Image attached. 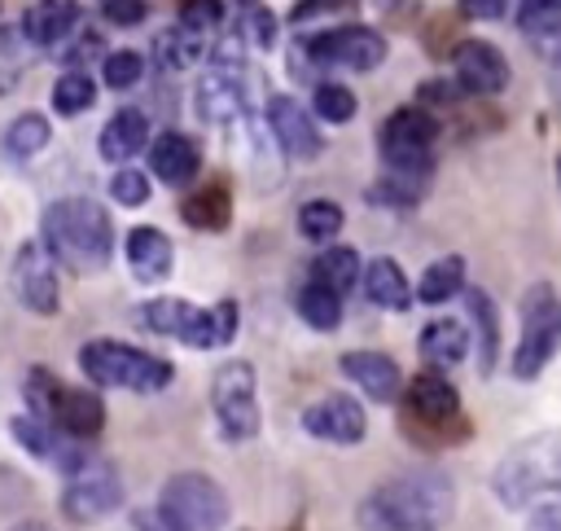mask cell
Returning a JSON list of instances; mask_svg holds the SVG:
<instances>
[{
	"instance_id": "obj_1",
	"label": "cell",
	"mask_w": 561,
	"mask_h": 531,
	"mask_svg": "<svg viewBox=\"0 0 561 531\" xmlns=\"http://www.w3.org/2000/svg\"><path fill=\"white\" fill-rule=\"evenodd\" d=\"M456 509V487L447 470L421 465V470H403L399 478H386L381 487H373L359 509L355 522L359 531H438Z\"/></svg>"
},
{
	"instance_id": "obj_2",
	"label": "cell",
	"mask_w": 561,
	"mask_h": 531,
	"mask_svg": "<svg viewBox=\"0 0 561 531\" xmlns=\"http://www.w3.org/2000/svg\"><path fill=\"white\" fill-rule=\"evenodd\" d=\"M39 241L75 276H92L114 255V224H110V211L96 197L70 193V197H57V202L44 206Z\"/></svg>"
},
{
	"instance_id": "obj_3",
	"label": "cell",
	"mask_w": 561,
	"mask_h": 531,
	"mask_svg": "<svg viewBox=\"0 0 561 531\" xmlns=\"http://www.w3.org/2000/svg\"><path fill=\"white\" fill-rule=\"evenodd\" d=\"M491 492L504 509H530L543 496H561V430H539L513 443L491 470Z\"/></svg>"
},
{
	"instance_id": "obj_4",
	"label": "cell",
	"mask_w": 561,
	"mask_h": 531,
	"mask_svg": "<svg viewBox=\"0 0 561 531\" xmlns=\"http://www.w3.org/2000/svg\"><path fill=\"white\" fill-rule=\"evenodd\" d=\"M79 369L92 386H110V391H136V395H153V391H167L171 377H175V364L153 355V351H140L131 342H118V338H88L79 347Z\"/></svg>"
},
{
	"instance_id": "obj_5",
	"label": "cell",
	"mask_w": 561,
	"mask_h": 531,
	"mask_svg": "<svg viewBox=\"0 0 561 531\" xmlns=\"http://www.w3.org/2000/svg\"><path fill=\"white\" fill-rule=\"evenodd\" d=\"M557 351H561V298L548 281H535L522 294V334H517L508 369L517 382H530L552 364Z\"/></svg>"
},
{
	"instance_id": "obj_6",
	"label": "cell",
	"mask_w": 561,
	"mask_h": 531,
	"mask_svg": "<svg viewBox=\"0 0 561 531\" xmlns=\"http://www.w3.org/2000/svg\"><path fill=\"white\" fill-rule=\"evenodd\" d=\"M158 513L167 518L171 531H224L228 492L202 470H180L167 478L158 496Z\"/></svg>"
},
{
	"instance_id": "obj_7",
	"label": "cell",
	"mask_w": 561,
	"mask_h": 531,
	"mask_svg": "<svg viewBox=\"0 0 561 531\" xmlns=\"http://www.w3.org/2000/svg\"><path fill=\"white\" fill-rule=\"evenodd\" d=\"M210 413L228 443L259 434V377L250 360H224L210 377Z\"/></svg>"
},
{
	"instance_id": "obj_8",
	"label": "cell",
	"mask_w": 561,
	"mask_h": 531,
	"mask_svg": "<svg viewBox=\"0 0 561 531\" xmlns=\"http://www.w3.org/2000/svg\"><path fill=\"white\" fill-rule=\"evenodd\" d=\"M302 61L311 66H342V70H377L386 61V35L364 22L329 26L302 39Z\"/></svg>"
},
{
	"instance_id": "obj_9",
	"label": "cell",
	"mask_w": 561,
	"mask_h": 531,
	"mask_svg": "<svg viewBox=\"0 0 561 531\" xmlns=\"http://www.w3.org/2000/svg\"><path fill=\"white\" fill-rule=\"evenodd\" d=\"M123 505V478L110 461H96L88 456L75 474H66V487H61V513L70 522H96L105 513H114Z\"/></svg>"
},
{
	"instance_id": "obj_10",
	"label": "cell",
	"mask_w": 561,
	"mask_h": 531,
	"mask_svg": "<svg viewBox=\"0 0 561 531\" xmlns=\"http://www.w3.org/2000/svg\"><path fill=\"white\" fill-rule=\"evenodd\" d=\"M9 285L18 294V303L35 316H53L61 307V294H57V259L48 255V246L39 237L22 241L13 250V268H9Z\"/></svg>"
},
{
	"instance_id": "obj_11",
	"label": "cell",
	"mask_w": 561,
	"mask_h": 531,
	"mask_svg": "<svg viewBox=\"0 0 561 531\" xmlns=\"http://www.w3.org/2000/svg\"><path fill=\"white\" fill-rule=\"evenodd\" d=\"M267 132L280 145V154L294 162H316L324 154V136L316 127V114L307 105H298V97H289V92H276L267 101Z\"/></svg>"
},
{
	"instance_id": "obj_12",
	"label": "cell",
	"mask_w": 561,
	"mask_h": 531,
	"mask_svg": "<svg viewBox=\"0 0 561 531\" xmlns=\"http://www.w3.org/2000/svg\"><path fill=\"white\" fill-rule=\"evenodd\" d=\"M451 79L473 97H495L513 83V66L491 39H460L451 53Z\"/></svg>"
},
{
	"instance_id": "obj_13",
	"label": "cell",
	"mask_w": 561,
	"mask_h": 531,
	"mask_svg": "<svg viewBox=\"0 0 561 531\" xmlns=\"http://www.w3.org/2000/svg\"><path fill=\"white\" fill-rule=\"evenodd\" d=\"M302 430L316 434V439H324V443H342L346 448V443H359L364 439L368 417H364V404L355 395L333 391V395H320L316 404H307Z\"/></svg>"
},
{
	"instance_id": "obj_14",
	"label": "cell",
	"mask_w": 561,
	"mask_h": 531,
	"mask_svg": "<svg viewBox=\"0 0 561 531\" xmlns=\"http://www.w3.org/2000/svg\"><path fill=\"white\" fill-rule=\"evenodd\" d=\"M403 408H408V417L416 426H430V430H443L447 421H460V395L438 369H425V373H416L408 382Z\"/></svg>"
},
{
	"instance_id": "obj_15",
	"label": "cell",
	"mask_w": 561,
	"mask_h": 531,
	"mask_svg": "<svg viewBox=\"0 0 561 531\" xmlns=\"http://www.w3.org/2000/svg\"><path fill=\"white\" fill-rule=\"evenodd\" d=\"M44 421L83 443V439H96V434L105 430V404H101L96 391H88V386H66V382H61L57 395H53V404H48V417H44Z\"/></svg>"
},
{
	"instance_id": "obj_16",
	"label": "cell",
	"mask_w": 561,
	"mask_h": 531,
	"mask_svg": "<svg viewBox=\"0 0 561 531\" xmlns=\"http://www.w3.org/2000/svg\"><path fill=\"white\" fill-rule=\"evenodd\" d=\"M193 105L206 123H232L245 114V88H241V70H219L210 66L197 83H193Z\"/></svg>"
},
{
	"instance_id": "obj_17",
	"label": "cell",
	"mask_w": 561,
	"mask_h": 531,
	"mask_svg": "<svg viewBox=\"0 0 561 531\" xmlns=\"http://www.w3.org/2000/svg\"><path fill=\"white\" fill-rule=\"evenodd\" d=\"M123 250H127V268H131V276L145 281V285L167 281L171 268H175V246H171V237H167L162 228H153V224H136V228L127 233Z\"/></svg>"
},
{
	"instance_id": "obj_18",
	"label": "cell",
	"mask_w": 561,
	"mask_h": 531,
	"mask_svg": "<svg viewBox=\"0 0 561 531\" xmlns=\"http://www.w3.org/2000/svg\"><path fill=\"white\" fill-rule=\"evenodd\" d=\"M149 118H145V110H136V105H123V110H114L110 114V123L101 127V136H96V149H101V158L105 162H114V167H127L136 154H149Z\"/></svg>"
},
{
	"instance_id": "obj_19",
	"label": "cell",
	"mask_w": 561,
	"mask_h": 531,
	"mask_svg": "<svg viewBox=\"0 0 561 531\" xmlns=\"http://www.w3.org/2000/svg\"><path fill=\"white\" fill-rule=\"evenodd\" d=\"M149 171H153L162 184L184 189V184L202 171V149H197V140L184 136V132H158V136L149 140Z\"/></svg>"
},
{
	"instance_id": "obj_20",
	"label": "cell",
	"mask_w": 561,
	"mask_h": 531,
	"mask_svg": "<svg viewBox=\"0 0 561 531\" xmlns=\"http://www.w3.org/2000/svg\"><path fill=\"white\" fill-rule=\"evenodd\" d=\"M346 382H355L373 404H390L403 391V373L386 351H346L342 355Z\"/></svg>"
},
{
	"instance_id": "obj_21",
	"label": "cell",
	"mask_w": 561,
	"mask_h": 531,
	"mask_svg": "<svg viewBox=\"0 0 561 531\" xmlns=\"http://www.w3.org/2000/svg\"><path fill=\"white\" fill-rule=\"evenodd\" d=\"M79 13H83L79 0H31L18 26H22L31 48H53V44H61L75 31Z\"/></svg>"
},
{
	"instance_id": "obj_22",
	"label": "cell",
	"mask_w": 561,
	"mask_h": 531,
	"mask_svg": "<svg viewBox=\"0 0 561 531\" xmlns=\"http://www.w3.org/2000/svg\"><path fill=\"white\" fill-rule=\"evenodd\" d=\"M438 140V118L425 105H399L377 127V149H430Z\"/></svg>"
},
{
	"instance_id": "obj_23",
	"label": "cell",
	"mask_w": 561,
	"mask_h": 531,
	"mask_svg": "<svg viewBox=\"0 0 561 531\" xmlns=\"http://www.w3.org/2000/svg\"><path fill=\"white\" fill-rule=\"evenodd\" d=\"M469 347H473V338H469V325L465 320H456V316H438V320H430L425 329H421V338H416V351H421V360L430 364V369H456L465 355H469Z\"/></svg>"
},
{
	"instance_id": "obj_24",
	"label": "cell",
	"mask_w": 561,
	"mask_h": 531,
	"mask_svg": "<svg viewBox=\"0 0 561 531\" xmlns=\"http://www.w3.org/2000/svg\"><path fill=\"white\" fill-rule=\"evenodd\" d=\"M465 312L473 320V355H478V373L491 377L495 373V360H500V312L491 303L486 290H469L465 285Z\"/></svg>"
},
{
	"instance_id": "obj_25",
	"label": "cell",
	"mask_w": 561,
	"mask_h": 531,
	"mask_svg": "<svg viewBox=\"0 0 561 531\" xmlns=\"http://www.w3.org/2000/svg\"><path fill=\"white\" fill-rule=\"evenodd\" d=\"M180 219L188 228H202V233H224L228 219H232V189L224 180H206L197 184L184 202H180Z\"/></svg>"
},
{
	"instance_id": "obj_26",
	"label": "cell",
	"mask_w": 561,
	"mask_h": 531,
	"mask_svg": "<svg viewBox=\"0 0 561 531\" xmlns=\"http://www.w3.org/2000/svg\"><path fill=\"white\" fill-rule=\"evenodd\" d=\"M359 285H364V298H368V303H377V307H386V312H408V307H412V298H416V290L408 285L403 268H399L394 259H386V255L368 259V268H364Z\"/></svg>"
},
{
	"instance_id": "obj_27",
	"label": "cell",
	"mask_w": 561,
	"mask_h": 531,
	"mask_svg": "<svg viewBox=\"0 0 561 531\" xmlns=\"http://www.w3.org/2000/svg\"><path fill=\"white\" fill-rule=\"evenodd\" d=\"M237 325H241V312L232 298H219L210 307H197L193 316V329L184 338V347H197V351H215V347H228L237 338Z\"/></svg>"
},
{
	"instance_id": "obj_28",
	"label": "cell",
	"mask_w": 561,
	"mask_h": 531,
	"mask_svg": "<svg viewBox=\"0 0 561 531\" xmlns=\"http://www.w3.org/2000/svg\"><path fill=\"white\" fill-rule=\"evenodd\" d=\"M193 316H197V307H193L188 298H175V294H162V298H149V303L136 307V320H140L149 334H162V338H175V342L188 338Z\"/></svg>"
},
{
	"instance_id": "obj_29",
	"label": "cell",
	"mask_w": 561,
	"mask_h": 531,
	"mask_svg": "<svg viewBox=\"0 0 561 531\" xmlns=\"http://www.w3.org/2000/svg\"><path fill=\"white\" fill-rule=\"evenodd\" d=\"M48 140H53V123H48L39 110H22V114L4 127L0 149H4L13 162H31L35 154H44V149H48Z\"/></svg>"
},
{
	"instance_id": "obj_30",
	"label": "cell",
	"mask_w": 561,
	"mask_h": 531,
	"mask_svg": "<svg viewBox=\"0 0 561 531\" xmlns=\"http://www.w3.org/2000/svg\"><path fill=\"white\" fill-rule=\"evenodd\" d=\"M232 35L245 44V48H276V35H280V22L276 13L263 4V0H237L232 4Z\"/></svg>"
},
{
	"instance_id": "obj_31",
	"label": "cell",
	"mask_w": 561,
	"mask_h": 531,
	"mask_svg": "<svg viewBox=\"0 0 561 531\" xmlns=\"http://www.w3.org/2000/svg\"><path fill=\"white\" fill-rule=\"evenodd\" d=\"M202 57H206V39L184 31L180 22L153 35V61L162 70H193V61H202Z\"/></svg>"
},
{
	"instance_id": "obj_32",
	"label": "cell",
	"mask_w": 561,
	"mask_h": 531,
	"mask_svg": "<svg viewBox=\"0 0 561 531\" xmlns=\"http://www.w3.org/2000/svg\"><path fill=\"white\" fill-rule=\"evenodd\" d=\"M364 276V263L351 246H324L316 259H311V281L329 285L333 294H346L355 281Z\"/></svg>"
},
{
	"instance_id": "obj_33",
	"label": "cell",
	"mask_w": 561,
	"mask_h": 531,
	"mask_svg": "<svg viewBox=\"0 0 561 531\" xmlns=\"http://www.w3.org/2000/svg\"><path fill=\"white\" fill-rule=\"evenodd\" d=\"M460 290H465V259H460V255H443V259H434V263L421 272V281H416V298L430 303V307L456 298Z\"/></svg>"
},
{
	"instance_id": "obj_34",
	"label": "cell",
	"mask_w": 561,
	"mask_h": 531,
	"mask_svg": "<svg viewBox=\"0 0 561 531\" xmlns=\"http://www.w3.org/2000/svg\"><path fill=\"white\" fill-rule=\"evenodd\" d=\"M294 307H298V316H302L311 329H320V334H329V329L342 325V294H333V290L320 285V281H307V285L294 294Z\"/></svg>"
},
{
	"instance_id": "obj_35",
	"label": "cell",
	"mask_w": 561,
	"mask_h": 531,
	"mask_svg": "<svg viewBox=\"0 0 561 531\" xmlns=\"http://www.w3.org/2000/svg\"><path fill=\"white\" fill-rule=\"evenodd\" d=\"M342 224H346V215H342V206L329 202V197H311V202L298 206V233H302L307 241H316V246H329V241L342 233Z\"/></svg>"
},
{
	"instance_id": "obj_36",
	"label": "cell",
	"mask_w": 561,
	"mask_h": 531,
	"mask_svg": "<svg viewBox=\"0 0 561 531\" xmlns=\"http://www.w3.org/2000/svg\"><path fill=\"white\" fill-rule=\"evenodd\" d=\"M517 31L526 39H557L561 35V0H517Z\"/></svg>"
},
{
	"instance_id": "obj_37",
	"label": "cell",
	"mask_w": 561,
	"mask_h": 531,
	"mask_svg": "<svg viewBox=\"0 0 561 531\" xmlns=\"http://www.w3.org/2000/svg\"><path fill=\"white\" fill-rule=\"evenodd\" d=\"M355 110H359V101H355V92H351L346 83H333V79L316 83V92H311V114H316L320 123L342 127V123L355 118Z\"/></svg>"
},
{
	"instance_id": "obj_38",
	"label": "cell",
	"mask_w": 561,
	"mask_h": 531,
	"mask_svg": "<svg viewBox=\"0 0 561 531\" xmlns=\"http://www.w3.org/2000/svg\"><path fill=\"white\" fill-rule=\"evenodd\" d=\"M92 101H96V79H92L88 70H66V75L53 83V110L66 114V118L83 114Z\"/></svg>"
},
{
	"instance_id": "obj_39",
	"label": "cell",
	"mask_w": 561,
	"mask_h": 531,
	"mask_svg": "<svg viewBox=\"0 0 561 531\" xmlns=\"http://www.w3.org/2000/svg\"><path fill=\"white\" fill-rule=\"evenodd\" d=\"M101 79H105V88L127 92V88H136L145 79V57L136 48H114V53L101 57Z\"/></svg>"
},
{
	"instance_id": "obj_40",
	"label": "cell",
	"mask_w": 561,
	"mask_h": 531,
	"mask_svg": "<svg viewBox=\"0 0 561 531\" xmlns=\"http://www.w3.org/2000/svg\"><path fill=\"white\" fill-rule=\"evenodd\" d=\"M228 22V4L224 0H180V26L193 31V35H210Z\"/></svg>"
},
{
	"instance_id": "obj_41",
	"label": "cell",
	"mask_w": 561,
	"mask_h": 531,
	"mask_svg": "<svg viewBox=\"0 0 561 531\" xmlns=\"http://www.w3.org/2000/svg\"><path fill=\"white\" fill-rule=\"evenodd\" d=\"M18 44H26L22 26H4V31H0V92H13V88L22 83L26 57H18Z\"/></svg>"
},
{
	"instance_id": "obj_42",
	"label": "cell",
	"mask_w": 561,
	"mask_h": 531,
	"mask_svg": "<svg viewBox=\"0 0 561 531\" xmlns=\"http://www.w3.org/2000/svg\"><path fill=\"white\" fill-rule=\"evenodd\" d=\"M110 197H114L118 206H145V202H149V176L136 171V167H118V171L110 176Z\"/></svg>"
},
{
	"instance_id": "obj_43",
	"label": "cell",
	"mask_w": 561,
	"mask_h": 531,
	"mask_svg": "<svg viewBox=\"0 0 561 531\" xmlns=\"http://www.w3.org/2000/svg\"><path fill=\"white\" fill-rule=\"evenodd\" d=\"M368 202H377V206H394V211H408V206H416V197H421V189L416 184H408V180H394V176H381L368 193H364Z\"/></svg>"
},
{
	"instance_id": "obj_44",
	"label": "cell",
	"mask_w": 561,
	"mask_h": 531,
	"mask_svg": "<svg viewBox=\"0 0 561 531\" xmlns=\"http://www.w3.org/2000/svg\"><path fill=\"white\" fill-rule=\"evenodd\" d=\"M465 97V88L456 79H425L416 88V105H456Z\"/></svg>"
},
{
	"instance_id": "obj_45",
	"label": "cell",
	"mask_w": 561,
	"mask_h": 531,
	"mask_svg": "<svg viewBox=\"0 0 561 531\" xmlns=\"http://www.w3.org/2000/svg\"><path fill=\"white\" fill-rule=\"evenodd\" d=\"M456 9L473 22H500L508 13V0H456Z\"/></svg>"
},
{
	"instance_id": "obj_46",
	"label": "cell",
	"mask_w": 561,
	"mask_h": 531,
	"mask_svg": "<svg viewBox=\"0 0 561 531\" xmlns=\"http://www.w3.org/2000/svg\"><path fill=\"white\" fill-rule=\"evenodd\" d=\"M145 0H114V4H105V18L110 22H118V26H136V22H145Z\"/></svg>"
},
{
	"instance_id": "obj_47",
	"label": "cell",
	"mask_w": 561,
	"mask_h": 531,
	"mask_svg": "<svg viewBox=\"0 0 561 531\" xmlns=\"http://www.w3.org/2000/svg\"><path fill=\"white\" fill-rule=\"evenodd\" d=\"M346 4H355V0H302V4H294V26H298V22H307V18H316V13L346 9Z\"/></svg>"
},
{
	"instance_id": "obj_48",
	"label": "cell",
	"mask_w": 561,
	"mask_h": 531,
	"mask_svg": "<svg viewBox=\"0 0 561 531\" xmlns=\"http://www.w3.org/2000/svg\"><path fill=\"white\" fill-rule=\"evenodd\" d=\"M526 531H561V505H539Z\"/></svg>"
},
{
	"instance_id": "obj_49",
	"label": "cell",
	"mask_w": 561,
	"mask_h": 531,
	"mask_svg": "<svg viewBox=\"0 0 561 531\" xmlns=\"http://www.w3.org/2000/svg\"><path fill=\"white\" fill-rule=\"evenodd\" d=\"M136 531H171V527H167V518L153 509V513H136Z\"/></svg>"
},
{
	"instance_id": "obj_50",
	"label": "cell",
	"mask_w": 561,
	"mask_h": 531,
	"mask_svg": "<svg viewBox=\"0 0 561 531\" xmlns=\"http://www.w3.org/2000/svg\"><path fill=\"white\" fill-rule=\"evenodd\" d=\"M548 88H552V101L561 105V48L552 53V79H548Z\"/></svg>"
},
{
	"instance_id": "obj_51",
	"label": "cell",
	"mask_w": 561,
	"mask_h": 531,
	"mask_svg": "<svg viewBox=\"0 0 561 531\" xmlns=\"http://www.w3.org/2000/svg\"><path fill=\"white\" fill-rule=\"evenodd\" d=\"M9 531H53V527L39 522V518H26V522H18V527H9Z\"/></svg>"
},
{
	"instance_id": "obj_52",
	"label": "cell",
	"mask_w": 561,
	"mask_h": 531,
	"mask_svg": "<svg viewBox=\"0 0 561 531\" xmlns=\"http://www.w3.org/2000/svg\"><path fill=\"white\" fill-rule=\"evenodd\" d=\"M377 4H381V9H394V0H377Z\"/></svg>"
},
{
	"instance_id": "obj_53",
	"label": "cell",
	"mask_w": 561,
	"mask_h": 531,
	"mask_svg": "<svg viewBox=\"0 0 561 531\" xmlns=\"http://www.w3.org/2000/svg\"><path fill=\"white\" fill-rule=\"evenodd\" d=\"M557 180H561V154H557Z\"/></svg>"
},
{
	"instance_id": "obj_54",
	"label": "cell",
	"mask_w": 561,
	"mask_h": 531,
	"mask_svg": "<svg viewBox=\"0 0 561 531\" xmlns=\"http://www.w3.org/2000/svg\"><path fill=\"white\" fill-rule=\"evenodd\" d=\"M101 4H114V0H101Z\"/></svg>"
}]
</instances>
